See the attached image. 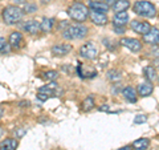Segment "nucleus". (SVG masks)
<instances>
[{
	"label": "nucleus",
	"instance_id": "nucleus-27",
	"mask_svg": "<svg viewBox=\"0 0 159 150\" xmlns=\"http://www.w3.org/2000/svg\"><path fill=\"white\" fill-rule=\"evenodd\" d=\"M9 44L4 37H0V53H6L8 51Z\"/></svg>",
	"mask_w": 159,
	"mask_h": 150
},
{
	"label": "nucleus",
	"instance_id": "nucleus-18",
	"mask_svg": "<svg viewBox=\"0 0 159 150\" xmlns=\"http://www.w3.org/2000/svg\"><path fill=\"white\" fill-rule=\"evenodd\" d=\"M40 24H41V32L49 33L53 29L54 24H56V20H54L53 17H44L43 21L40 23Z\"/></svg>",
	"mask_w": 159,
	"mask_h": 150
},
{
	"label": "nucleus",
	"instance_id": "nucleus-35",
	"mask_svg": "<svg viewBox=\"0 0 159 150\" xmlns=\"http://www.w3.org/2000/svg\"><path fill=\"white\" fill-rule=\"evenodd\" d=\"M131 149H133V146H130V145H127V146H123V148L118 149V150H131Z\"/></svg>",
	"mask_w": 159,
	"mask_h": 150
},
{
	"label": "nucleus",
	"instance_id": "nucleus-1",
	"mask_svg": "<svg viewBox=\"0 0 159 150\" xmlns=\"http://www.w3.org/2000/svg\"><path fill=\"white\" fill-rule=\"evenodd\" d=\"M68 16L77 23H84L89 17V7L81 2H74L68 8Z\"/></svg>",
	"mask_w": 159,
	"mask_h": 150
},
{
	"label": "nucleus",
	"instance_id": "nucleus-14",
	"mask_svg": "<svg viewBox=\"0 0 159 150\" xmlns=\"http://www.w3.org/2000/svg\"><path fill=\"white\" fill-rule=\"evenodd\" d=\"M152 91H154V87H152V84L148 82V81L139 84L138 88H137V93H138L139 97H147V96H150V94L152 93Z\"/></svg>",
	"mask_w": 159,
	"mask_h": 150
},
{
	"label": "nucleus",
	"instance_id": "nucleus-12",
	"mask_svg": "<svg viewBox=\"0 0 159 150\" xmlns=\"http://www.w3.org/2000/svg\"><path fill=\"white\" fill-rule=\"evenodd\" d=\"M122 96L127 102H130V104H135L137 100H138V93L133 87H125L123 88L122 89Z\"/></svg>",
	"mask_w": 159,
	"mask_h": 150
},
{
	"label": "nucleus",
	"instance_id": "nucleus-28",
	"mask_svg": "<svg viewBox=\"0 0 159 150\" xmlns=\"http://www.w3.org/2000/svg\"><path fill=\"white\" fill-rule=\"evenodd\" d=\"M146 120L147 117L145 114H137L135 118H134V124H143V122H146Z\"/></svg>",
	"mask_w": 159,
	"mask_h": 150
},
{
	"label": "nucleus",
	"instance_id": "nucleus-19",
	"mask_svg": "<svg viewBox=\"0 0 159 150\" xmlns=\"http://www.w3.org/2000/svg\"><path fill=\"white\" fill-rule=\"evenodd\" d=\"M143 74H145V77L148 82H152L155 81V80L158 78V74H157V69L151 67V65H147L143 68Z\"/></svg>",
	"mask_w": 159,
	"mask_h": 150
},
{
	"label": "nucleus",
	"instance_id": "nucleus-5",
	"mask_svg": "<svg viewBox=\"0 0 159 150\" xmlns=\"http://www.w3.org/2000/svg\"><path fill=\"white\" fill-rule=\"evenodd\" d=\"M80 56L86 60H94L98 56V48L93 41H88L80 47Z\"/></svg>",
	"mask_w": 159,
	"mask_h": 150
},
{
	"label": "nucleus",
	"instance_id": "nucleus-22",
	"mask_svg": "<svg viewBox=\"0 0 159 150\" xmlns=\"http://www.w3.org/2000/svg\"><path fill=\"white\" fill-rule=\"evenodd\" d=\"M129 7H130V2H129V0H117L113 6V9L116 13L117 12H125Z\"/></svg>",
	"mask_w": 159,
	"mask_h": 150
},
{
	"label": "nucleus",
	"instance_id": "nucleus-9",
	"mask_svg": "<svg viewBox=\"0 0 159 150\" xmlns=\"http://www.w3.org/2000/svg\"><path fill=\"white\" fill-rule=\"evenodd\" d=\"M72 51V45L68 43H60V44H54L52 47L51 52L53 56H57V57H62V56H66V54Z\"/></svg>",
	"mask_w": 159,
	"mask_h": 150
},
{
	"label": "nucleus",
	"instance_id": "nucleus-38",
	"mask_svg": "<svg viewBox=\"0 0 159 150\" xmlns=\"http://www.w3.org/2000/svg\"><path fill=\"white\" fill-rule=\"evenodd\" d=\"M43 3H49V2H52V0H41Z\"/></svg>",
	"mask_w": 159,
	"mask_h": 150
},
{
	"label": "nucleus",
	"instance_id": "nucleus-29",
	"mask_svg": "<svg viewBox=\"0 0 159 150\" xmlns=\"http://www.w3.org/2000/svg\"><path fill=\"white\" fill-rule=\"evenodd\" d=\"M150 52H151V54L154 56V59H158L159 60V45H152Z\"/></svg>",
	"mask_w": 159,
	"mask_h": 150
},
{
	"label": "nucleus",
	"instance_id": "nucleus-37",
	"mask_svg": "<svg viewBox=\"0 0 159 150\" xmlns=\"http://www.w3.org/2000/svg\"><path fill=\"white\" fill-rule=\"evenodd\" d=\"M3 114H4V109H3V108H0V120L3 118Z\"/></svg>",
	"mask_w": 159,
	"mask_h": 150
},
{
	"label": "nucleus",
	"instance_id": "nucleus-36",
	"mask_svg": "<svg viewBox=\"0 0 159 150\" xmlns=\"http://www.w3.org/2000/svg\"><path fill=\"white\" fill-rule=\"evenodd\" d=\"M4 136V128L3 126H0V138H2Z\"/></svg>",
	"mask_w": 159,
	"mask_h": 150
},
{
	"label": "nucleus",
	"instance_id": "nucleus-16",
	"mask_svg": "<svg viewBox=\"0 0 159 150\" xmlns=\"http://www.w3.org/2000/svg\"><path fill=\"white\" fill-rule=\"evenodd\" d=\"M19 146V142L16 138H6L0 142V150H16Z\"/></svg>",
	"mask_w": 159,
	"mask_h": 150
},
{
	"label": "nucleus",
	"instance_id": "nucleus-17",
	"mask_svg": "<svg viewBox=\"0 0 159 150\" xmlns=\"http://www.w3.org/2000/svg\"><path fill=\"white\" fill-rule=\"evenodd\" d=\"M89 8L90 11H97L101 13H106L109 11V6L102 2H89Z\"/></svg>",
	"mask_w": 159,
	"mask_h": 150
},
{
	"label": "nucleus",
	"instance_id": "nucleus-13",
	"mask_svg": "<svg viewBox=\"0 0 159 150\" xmlns=\"http://www.w3.org/2000/svg\"><path fill=\"white\" fill-rule=\"evenodd\" d=\"M89 16H90L92 23L96 24V26H105V24L107 23L106 13H101V12H97V11H90L89 12Z\"/></svg>",
	"mask_w": 159,
	"mask_h": 150
},
{
	"label": "nucleus",
	"instance_id": "nucleus-23",
	"mask_svg": "<svg viewBox=\"0 0 159 150\" xmlns=\"http://www.w3.org/2000/svg\"><path fill=\"white\" fill-rule=\"evenodd\" d=\"M106 76L111 82H118V81L122 80V73L119 72L118 69H111V71H109L106 73Z\"/></svg>",
	"mask_w": 159,
	"mask_h": 150
},
{
	"label": "nucleus",
	"instance_id": "nucleus-30",
	"mask_svg": "<svg viewBox=\"0 0 159 150\" xmlns=\"http://www.w3.org/2000/svg\"><path fill=\"white\" fill-rule=\"evenodd\" d=\"M98 110L99 112H107V113H110L111 110H110V108L107 106V105H101V106L98 108Z\"/></svg>",
	"mask_w": 159,
	"mask_h": 150
},
{
	"label": "nucleus",
	"instance_id": "nucleus-32",
	"mask_svg": "<svg viewBox=\"0 0 159 150\" xmlns=\"http://www.w3.org/2000/svg\"><path fill=\"white\" fill-rule=\"evenodd\" d=\"M114 31H116V33H118V35H122V33H125V28L123 27H114Z\"/></svg>",
	"mask_w": 159,
	"mask_h": 150
},
{
	"label": "nucleus",
	"instance_id": "nucleus-21",
	"mask_svg": "<svg viewBox=\"0 0 159 150\" xmlns=\"http://www.w3.org/2000/svg\"><path fill=\"white\" fill-rule=\"evenodd\" d=\"M131 146L135 149V150H146L148 146H150V139L148 138H139V139H135L133 142Z\"/></svg>",
	"mask_w": 159,
	"mask_h": 150
},
{
	"label": "nucleus",
	"instance_id": "nucleus-2",
	"mask_svg": "<svg viewBox=\"0 0 159 150\" xmlns=\"http://www.w3.org/2000/svg\"><path fill=\"white\" fill-rule=\"evenodd\" d=\"M89 29L86 26H84L82 23H76L72 26H68L62 31V37L65 40H81L88 36Z\"/></svg>",
	"mask_w": 159,
	"mask_h": 150
},
{
	"label": "nucleus",
	"instance_id": "nucleus-34",
	"mask_svg": "<svg viewBox=\"0 0 159 150\" xmlns=\"http://www.w3.org/2000/svg\"><path fill=\"white\" fill-rule=\"evenodd\" d=\"M116 2H117V0H105L103 3H106L109 7H111V6H114V3H116Z\"/></svg>",
	"mask_w": 159,
	"mask_h": 150
},
{
	"label": "nucleus",
	"instance_id": "nucleus-3",
	"mask_svg": "<svg viewBox=\"0 0 159 150\" xmlns=\"http://www.w3.org/2000/svg\"><path fill=\"white\" fill-rule=\"evenodd\" d=\"M24 16V11L17 6H7L3 9L2 17L4 20V23L8 26H13V24L19 23Z\"/></svg>",
	"mask_w": 159,
	"mask_h": 150
},
{
	"label": "nucleus",
	"instance_id": "nucleus-6",
	"mask_svg": "<svg viewBox=\"0 0 159 150\" xmlns=\"http://www.w3.org/2000/svg\"><path fill=\"white\" fill-rule=\"evenodd\" d=\"M119 44L127 48L131 52H139L142 49V44L138 39H133V37H122L119 40Z\"/></svg>",
	"mask_w": 159,
	"mask_h": 150
},
{
	"label": "nucleus",
	"instance_id": "nucleus-39",
	"mask_svg": "<svg viewBox=\"0 0 159 150\" xmlns=\"http://www.w3.org/2000/svg\"><path fill=\"white\" fill-rule=\"evenodd\" d=\"M158 81H159V76H158Z\"/></svg>",
	"mask_w": 159,
	"mask_h": 150
},
{
	"label": "nucleus",
	"instance_id": "nucleus-11",
	"mask_svg": "<svg viewBox=\"0 0 159 150\" xmlns=\"http://www.w3.org/2000/svg\"><path fill=\"white\" fill-rule=\"evenodd\" d=\"M143 41L150 45H158L159 44V29L151 28L146 35H143Z\"/></svg>",
	"mask_w": 159,
	"mask_h": 150
},
{
	"label": "nucleus",
	"instance_id": "nucleus-10",
	"mask_svg": "<svg viewBox=\"0 0 159 150\" xmlns=\"http://www.w3.org/2000/svg\"><path fill=\"white\" fill-rule=\"evenodd\" d=\"M23 29L29 35H37L41 32V24L36 20H28L23 24Z\"/></svg>",
	"mask_w": 159,
	"mask_h": 150
},
{
	"label": "nucleus",
	"instance_id": "nucleus-25",
	"mask_svg": "<svg viewBox=\"0 0 159 150\" xmlns=\"http://www.w3.org/2000/svg\"><path fill=\"white\" fill-rule=\"evenodd\" d=\"M57 77H58V73L56 71H48L45 73H43V78H45L49 82H54L57 80Z\"/></svg>",
	"mask_w": 159,
	"mask_h": 150
},
{
	"label": "nucleus",
	"instance_id": "nucleus-4",
	"mask_svg": "<svg viewBox=\"0 0 159 150\" xmlns=\"http://www.w3.org/2000/svg\"><path fill=\"white\" fill-rule=\"evenodd\" d=\"M133 9L137 15L146 19L154 17L157 15V9L154 7V4L147 2V0H138V2H135L133 6Z\"/></svg>",
	"mask_w": 159,
	"mask_h": 150
},
{
	"label": "nucleus",
	"instance_id": "nucleus-7",
	"mask_svg": "<svg viewBox=\"0 0 159 150\" xmlns=\"http://www.w3.org/2000/svg\"><path fill=\"white\" fill-rule=\"evenodd\" d=\"M130 26H131V29L135 33L138 35H146L148 31L151 29V26L148 24L147 21H143V20H133V21L130 23Z\"/></svg>",
	"mask_w": 159,
	"mask_h": 150
},
{
	"label": "nucleus",
	"instance_id": "nucleus-8",
	"mask_svg": "<svg viewBox=\"0 0 159 150\" xmlns=\"http://www.w3.org/2000/svg\"><path fill=\"white\" fill-rule=\"evenodd\" d=\"M8 44L9 47H11L12 49H20L24 47V37L23 35L17 32V31H13L11 32V35H9L8 37Z\"/></svg>",
	"mask_w": 159,
	"mask_h": 150
},
{
	"label": "nucleus",
	"instance_id": "nucleus-31",
	"mask_svg": "<svg viewBox=\"0 0 159 150\" xmlns=\"http://www.w3.org/2000/svg\"><path fill=\"white\" fill-rule=\"evenodd\" d=\"M37 98L40 100V101H47V100L49 98V96H47V94H43V93H37Z\"/></svg>",
	"mask_w": 159,
	"mask_h": 150
},
{
	"label": "nucleus",
	"instance_id": "nucleus-20",
	"mask_svg": "<svg viewBox=\"0 0 159 150\" xmlns=\"http://www.w3.org/2000/svg\"><path fill=\"white\" fill-rule=\"evenodd\" d=\"M56 88H57L56 82H51V84L45 85V87H41L37 93H43V94H47V96L52 97V96H56Z\"/></svg>",
	"mask_w": 159,
	"mask_h": 150
},
{
	"label": "nucleus",
	"instance_id": "nucleus-26",
	"mask_svg": "<svg viewBox=\"0 0 159 150\" xmlns=\"http://www.w3.org/2000/svg\"><path fill=\"white\" fill-rule=\"evenodd\" d=\"M37 9H39V7L34 3H27V4H24V7H23L24 13H34V12H37Z\"/></svg>",
	"mask_w": 159,
	"mask_h": 150
},
{
	"label": "nucleus",
	"instance_id": "nucleus-15",
	"mask_svg": "<svg viewBox=\"0 0 159 150\" xmlns=\"http://www.w3.org/2000/svg\"><path fill=\"white\" fill-rule=\"evenodd\" d=\"M126 23H129V13L125 12H117L114 15L113 19V24L114 27H125Z\"/></svg>",
	"mask_w": 159,
	"mask_h": 150
},
{
	"label": "nucleus",
	"instance_id": "nucleus-24",
	"mask_svg": "<svg viewBox=\"0 0 159 150\" xmlns=\"http://www.w3.org/2000/svg\"><path fill=\"white\" fill-rule=\"evenodd\" d=\"M93 108H94V98H93V96L85 97V100L82 101V110L84 112H89V110H92Z\"/></svg>",
	"mask_w": 159,
	"mask_h": 150
},
{
	"label": "nucleus",
	"instance_id": "nucleus-33",
	"mask_svg": "<svg viewBox=\"0 0 159 150\" xmlns=\"http://www.w3.org/2000/svg\"><path fill=\"white\" fill-rule=\"evenodd\" d=\"M12 2H13L15 4H23V6H24V4L28 3V0H12Z\"/></svg>",
	"mask_w": 159,
	"mask_h": 150
}]
</instances>
